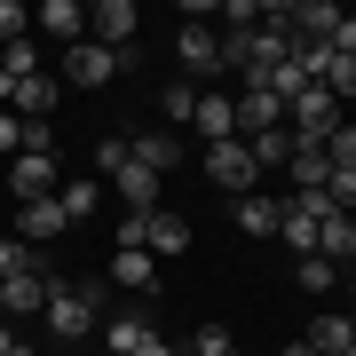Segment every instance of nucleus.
<instances>
[{
    "label": "nucleus",
    "mask_w": 356,
    "mask_h": 356,
    "mask_svg": "<svg viewBox=\"0 0 356 356\" xmlns=\"http://www.w3.org/2000/svg\"><path fill=\"white\" fill-rule=\"evenodd\" d=\"M40 317L56 325V341H88V332H103V285H48Z\"/></svg>",
    "instance_id": "obj_1"
},
{
    "label": "nucleus",
    "mask_w": 356,
    "mask_h": 356,
    "mask_svg": "<svg viewBox=\"0 0 356 356\" xmlns=\"http://www.w3.org/2000/svg\"><path fill=\"white\" fill-rule=\"evenodd\" d=\"M119 245H143L151 261L191 254V222H182V214H166V206H151V214H119Z\"/></svg>",
    "instance_id": "obj_2"
},
{
    "label": "nucleus",
    "mask_w": 356,
    "mask_h": 356,
    "mask_svg": "<svg viewBox=\"0 0 356 356\" xmlns=\"http://www.w3.org/2000/svg\"><path fill=\"white\" fill-rule=\"evenodd\" d=\"M341 119H348V111H341V103L317 88V79H309V88L285 103V135H293V143H325L332 127H341Z\"/></svg>",
    "instance_id": "obj_3"
},
{
    "label": "nucleus",
    "mask_w": 356,
    "mask_h": 356,
    "mask_svg": "<svg viewBox=\"0 0 356 356\" xmlns=\"http://www.w3.org/2000/svg\"><path fill=\"white\" fill-rule=\"evenodd\" d=\"M88 40L111 48L119 64L135 72V0H95V8H88Z\"/></svg>",
    "instance_id": "obj_4"
},
{
    "label": "nucleus",
    "mask_w": 356,
    "mask_h": 356,
    "mask_svg": "<svg viewBox=\"0 0 356 356\" xmlns=\"http://www.w3.org/2000/svg\"><path fill=\"white\" fill-rule=\"evenodd\" d=\"M206 175H214V191H229V198H254L261 191V166H254L245 143H214V151H206Z\"/></svg>",
    "instance_id": "obj_5"
},
{
    "label": "nucleus",
    "mask_w": 356,
    "mask_h": 356,
    "mask_svg": "<svg viewBox=\"0 0 356 356\" xmlns=\"http://www.w3.org/2000/svg\"><path fill=\"white\" fill-rule=\"evenodd\" d=\"M175 56H182V79L206 88V79L222 72V32H214V24H182V32H175Z\"/></svg>",
    "instance_id": "obj_6"
},
{
    "label": "nucleus",
    "mask_w": 356,
    "mask_h": 356,
    "mask_svg": "<svg viewBox=\"0 0 356 356\" xmlns=\"http://www.w3.org/2000/svg\"><path fill=\"white\" fill-rule=\"evenodd\" d=\"M191 135L214 151V143H238V95H214V88H198V111H191Z\"/></svg>",
    "instance_id": "obj_7"
},
{
    "label": "nucleus",
    "mask_w": 356,
    "mask_h": 356,
    "mask_svg": "<svg viewBox=\"0 0 356 356\" xmlns=\"http://www.w3.org/2000/svg\"><path fill=\"white\" fill-rule=\"evenodd\" d=\"M119 72H127V64H119L111 48H95V40H79V48H64V79H72V88H111Z\"/></svg>",
    "instance_id": "obj_8"
},
{
    "label": "nucleus",
    "mask_w": 356,
    "mask_h": 356,
    "mask_svg": "<svg viewBox=\"0 0 356 356\" xmlns=\"http://www.w3.org/2000/svg\"><path fill=\"white\" fill-rule=\"evenodd\" d=\"M8 191L24 198V206L32 198H56V151H16L8 159Z\"/></svg>",
    "instance_id": "obj_9"
},
{
    "label": "nucleus",
    "mask_w": 356,
    "mask_h": 356,
    "mask_svg": "<svg viewBox=\"0 0 356 356\" xmlns=\"http://www.w3.org/2000/svg\"><path fill=\"white\" fill-rule=\"evenodd\" d=\"M32 32H48L56 48H79V40H88V8H79V0H40Z\"/></svg>",
    "instance_id": "obj_10"
},
{
    "label": "nucleus",
    "mask_w": 356,
    "mask_h": 356,
    "mask_svg": "<svg viewBox=\"0 0 356 356\" xmlns=\"http://www.w3.org/2000/svg\"><path fill=\"white\" fill-rule=\"evenodd\" d=\"M56 95H64V79H48V72H40V79H16V88H0V103H8L24 127H40V119L56 111Z\"/></svg>",
    "instance_id": "obj_11"
},
{
    "label": "nucleus",
    "mask_w": 356,
    "mask_h": 356,
    "mask_svg": "<svg viewBox=\"0 0 356 356\" xmlns=\"http://www.w3.org/2000/svg\"><path fill=\"white\" fill-rule=\"evenodd\" d=\"M127 159H135V166H151V175L166 182V175H175V166H182V135H175V127H151V135H127Z\"/></svg>",
    "instance_id": "obj_12"
},
{
    "label": "nucleus",
    "mask_w": 356,
    "mask_h": 356,
    "mask_svg": "<svg viewBox=\"0 0 356 356\" xmlns=\"http://www.w3.org/2000/svg\"><path fill=\"white\" fill-rule=\"evenodd\" d=\"M269 127H285V103L269 95V88H238V143H254Z\"/></svg>",
    "instance_id": "obj_13"
},
{
    "label": "nucleus",
    "mask_w": 356,
    "mask_h": 356,
    "mask_svg": "<svg viewBox=\"0 0 356 356\" xmlns=\"http://www.w3.org/2000/svg\"><path fill=\"white\" fill-rule=\"evenodd\" d=\"M159 341V325L143 317V309H119V317H103V348L111 356H135V348H151Z\"/></svg>",
    "instance_id": "obj_14"
},
{
    "label": "nucleus",
    "mask_w": 356,
    "mask_h": 356,
    "mask_svg": "<svg viewBox=\"0 0 356 356\" xmlns=\"http://www.w3.org/2000/svg\"><path fill=\"white\" fill-rule=\"evenodd\" d=\"M111 191H119V206H127V214H151V206H159V191H166V182L151 175V166H119V175H111Z\"/></svg>",
    "instance_id": "obj_15"
},
{
    "label": "nucleus",
    "mask_w": 356,
    "mask_h": 356,
    "mask_svg": "<svg viewBox=\"0 0 356 356\" xmlns=\"http://www.w3.org/2000/svg\"><path fill=\"white\" fill-rule=\"evenodd\" d=\"M229 222H238L245 238H277V222H285V198L254 191V198H238V206H229Z\"/></svg>",
    "instance_id": "obj_16"
},
{
    "label": "nucleus",
    "mask_w": 356,
    "mask_h": 356,
    "mask_svg": "<svg viewBox=\"0 0 356 356\" xmlns=\"http://www.w3.org/2000/svg\"><path fill=\"white\" fill-rule=\"evenodd\" d=\"M285 175H293V191H325V182H332V159H325V143H293Z\"/></svg>",
    "instance_id": "obj_17"
},
{
    "label": "nucleus",
    "mask_w": 356,
    "mask_h": 356,
    "mask_svg": "<svg viewBox=\"0 0 356 356\" xmlns=\"http://www.w3.org/2000/svg\"><path fill=\"white\" fill-rule=\"evenodd\" d=\"M111 277L127 285V293H159V261L143 254V245H119V254H111Z\"/></svg>",
    "instance_id": "obj_18"
},
{
    "label": "nucleus",
    "mask_w": 356,
    "mask_h": 356,
    "mask_svg": "<svg viewBox=\"0 0 356 356\" xmlns=\"http://www.w3.org/2000/svg\"><path fill=\"white\" fill-rule=\"evenodd\" d=\"M56 229H72V222H64V206H56V198H32L16 238H24V245H40V238H56Z\"/></svg>",
    "instance_id": "obj_19"
},
{
    "label": "nucleus",
    "mask_w": 356,
    "mask_h": 356,
    "mask_svg": "<svg viewBox=\"0 0 356 356\" xmlns=\"http://www.w3.org/2000/svg\"><path fill=\"white\" fill-rule=\"evenodd\" d=\"M16 79H40V48L32 40H8L0 48V88H16Z\"/></svg>",
    "instance_id": "obj_20"
},
{
    "label": "nucleus",
    "mask_w": 356,
    "mask_h": 356,
    "mask_svg": "<svg viewBox=\"0 0 356 356\" xmlns=\"http://www.w3.org/2000/svg\"><path fill=\"white\" fill-rule=\"evenodd\" d=\"M301 341L317 348V356H348V341H356V332H348V317H317V325L301 332Z\"/></svg>",
    "instance_id": "obj_21"
},
{
    "label": "nucleus",
    "mask_w": 356,
    "mask_h": 356,
    "mask_svg": "<svg viewBox=\"0 0 356 356\" xmlns=\"http://www.w3.org/2000/svg\"><path fill=\"white\" fill-rule=\"evenodd\" d=\"M32 269H48V261H40V245H24V238H0V285H8V277H32Z\"/></svg>",
    "instance_id": "obj_22"
},
{
    "label": "nucleus",
    "mask_w": 356,
    "mask_h": 356,
    "mask_svg": "<svg viewBox=\"0 0 356 356\" xmlns=\"http://www.w3.org/2000/svg\"><path fill=\"white\" fill-rule=\"evenodd\" d=\"M341 277H348V269H332L325 254H301V269H293V285H301V293H332Z\"/></svg>",
    "instance_id": "obj_23"
},
{
    "label": "nucleus",
    "mask_w": 356,
    "mask_h": 356,
    "mask_svg": "<svg viewBox=\"0 0 356 356\" xmlns=\"http://www.w3.org/2000/svg\"><path fill=\"white\" fill-rule=\"evenodd\" d=\"M56 206H64V222H88V214H95V175L64 182V191H56Z\"/></svg>",
    "instance_id": "obj_24"
},
{
    "label": "nucleus",
    "mask_w": 356,
    "mask_h": 356,
    "mask_svg": "<svg viewBox=\"0 0 356 356\" xmlns=\"http://www.w3.org/2000/svg\"><path fill=\"white\" fill-rule=\"evenodd\" d=\"M245 151H254V166L269 175V166H285V159H293V135H285V127H269V135H254V143H245Z\"/></svg>",
    "instance_id": "obj_25"
},
{
    "label": "nucleus",
    "mask_w": 356,
    "mask_h": 356,
    "mask_svg": "<svg viewBox=\"0 0 356 356\" xmlns=\"http://www.w3.org/2000/svg\"><path fill=\"white\" fill-rule=\"evenodd\" d=\"M159 111H166V127H191V111H198V88H191V79H175V88L159 95Z\"/></svg>",
    "instance_id": "obj_26"
},
{
    "label": "nucleus",
    "mask_w": 356,
    "mask_h": 356,
    "mask_svg": "<svg viewBox=\"0 0 356 356\" xmlns=\"http://www.w3.org/2000/svg\"><path fill=\"white\" fill-rule=\"evenodd\" d=\"M229 348H238L229 325H198V332H191V356H229Z\"/></svg>",
    "instance_id": "obj_27"
},
{
    "label": "nucleus",
    "mask_w": 356,
    "mask_h": 356,
    "mask_svg": "<svg viewBox=\"0 0 356 356\" xmlns=\"http://www.w3.org/2000/svg\"><path fill=\"white\" fill-rule=\"evenodd\" d=\"M325 159L341 166V175H356V127H348V119H341V127L325 135Z\"/></svg>",
    "instance_id": "obj_28"
},
{
    "label": "nucleus",
    "mask_w": 356,
    "mask_h": 356,
    "mask_svg": "<svg viewBox=\"0 0 356 356\" xmlns=\"http://www.w3.org/2000/svg\"><path fill=\"white\" fill-rule=\"evenodd\" d=\"M8 40H32V8L24 0H0V48H8Z\"/></svg>",
    "instance_id": "obj_29"
},
{
    "label": "nucleus",
    "mask_w": 356,
    "mask_h": 356,
    "mask_svg": "<svg viewBox=\"0 0 356 356\" xmlns=\"http://www.w3.org/2000/svg\"><path fill=\"white\" fill-rule=\"evenodd\" d=\"M119 166H127V135H103L95 143V182H111Z\"/></svg>",
    "instance_id": "obj_30"
},
{
    "label": "nucleus",
    "mask_w": 356,
    "mask_h": 356,
    "mask_svg": "<svg viewBox=\"0 0 356 356\" xmlns=\"http://www.w3.org/2000/svg\"><path fill=\"white\" fill-rule=\"evenodd\" d=\"M0 151H24V119H16L8 103H0Z\"/></svg>",
    "instance_id": "obj_31"
},
{
    "label": "nucleus",
    "mask_w": 356,
    "mask_h": 356,
    "mask_svg": "<svg viewBox=\"0 0 356 356\" xmlns=\"http://www.w3.org/2000/svg\"><path fill=\"white\" fill-rule=\"evenodd\" d=\"M135 356H182V348L175 341H151V348H135Z\"/></svg>",
    "instance_id": "obj_32"
},
{
    "label": "nucleus",
    "mask_w": 356,
    "mask_h": 356,
    "mask_svg": "<svg viewBox=\"0 0 356 356\" xmlns=\"http://www.w3.org/2000/svg\"><path fill=\"white\" fill-rule=\"evenodd\" d=\"M285 356H317V348H309V341H285Z\"/></svg>",
    "instance_id": "obj_33"
},
{
    "label": "nucleus",
    "mask_w": 356,
    "mask_h": 356,
    "mask_svg": "<svg viewBox=\"0 0 356 356\" xmlns=\"http://www.w3.org/2000/svg\"><path fill=\"white\" fill-rule=\"evenodd\" d=\"M8 348H16V332H8V325H0V356H8Z\"/></svg>",
    "instance_id": "obj_34"
},
{
    "label": "nucleus",
    "mask_w": 356,
    "mask_h": 356,
    "mask_svg": "<svg viewBox=\"0 0 356 356\" xmlns=\"http://www.w3.org/2000/svg\"><path fill=\"white\" fill-rule=\"evenodd\" d=\"M8 356H32V341H16V348H8Z\"/></svg>",
    "instance_id": "obj_35"
},
{
    "label": "nucleus",
    "mask_w": 356,
    "mask_h": 356,
    "mask_svg": "<svg viewBox=\"0 0 356 356\" xmlns=\"http://www.w3.org/2000/svg\"><path fill=\"white\" fill-rule=\"evenodd\" d=\"M348 127H356V103H348Z\"/></svg>",
    "instance_id": "obj_36"
},
{
    "label": "nucleus",
    "mask_w": 356,
    "mask_h": 356,
    "mask_svg": "<svg viewBox=\"0 0 356 356\" xmlns=\"http://www.w3.org/2000/svg\"><path fill=\"white\" fill-rule=\"evenodd\" d=\"M348 332H356V309H348Z\"/></svg>",
    "instance_id": "obj_37"
},
{
    "label": "nucleus",
    "mask_w": 356,
    "mask_h": 356,
    "mask_svg": "<svg viewBox=\"0 0 356 356\" xmlns=\"http://www.w3.org/2000/svg\"><path fill=\"white\" fill-rule=\"evenodd\" d=\"M341 285H356V269H348V277H341Z\"/></svg>",
    "instance_id": "obj_38"
},
{
    "label": "nucleus",
    "mask_w": 356,
    "mask_h": 356,
    "mask_svg": "<svg viewBox=\"0 0 356 356\" xmlns=\"http://www.w3.org/2000/svg\"><path fill=\"white\" fill-rule=\"evenodd\" d=\"M348 356H356V341H348Z\"/></svg>",
    "instance_id": "obj_39"
},
{
    "label": "nucleus",
    "mask_w": 356,
    "mask_h": 356,
    "mask_svg": "<svg viewBox=\"0 0 356 356\" xmlns=\"http://www.w3.org/2000/svg\"><path fill=\"white\" fill-rule=\"evenodd\" d=\"M229 356H238V348H229Z\"/></svg>",
    "instance_id": "obj_40"
}]
</instances>
